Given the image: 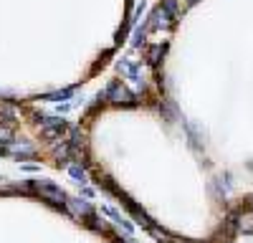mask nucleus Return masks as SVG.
Segmentation results:
<instances>
[{
	"mask_svg": "<svg viewBox=\"0 0 253 243\" xmlns=\"http://www.w3.org/2000/svg\"><path fill=\"white\" fill-rule=\"evenodd\" d=\"M107 99L112 101V104H117V107H134V104H137V101H134V94L126 89L124 84H119V81L109 84V89H107Z\"/></svg>",
	"mask_w": 253,
	"mask_h": 243,
	"instance_id": "obj_1",
	"label": "nucleus"
},
{
	"mask_svg": "<svg viewBox=\"0 0 253 243\" xmlns=\"http://www.w3.org/2000/svg\"><path fill=\"white\" fill-rule=\"evenodd\" d=\"M36 190L43 195L46 200H51V202H56V205H63V202H66L69 198L63 195V190L61 188H56L53 182H48V180H43V182H36Z\"/></svg>",
	"mask_w": 253,
	"mask_h": 243,
	"instance_id": "obj_2",
	"label": "nucleus"
},
{
	"mask_svg": "<svg viewBox=\"0 0 253 243\" xmlns=\"http://www.w3.org/2000/svg\"><path fill=\"white\" fill-rule=\"evenodd\" d=\"M63 132V119L53 117V119H43V129H41V134H43L46 139H58Z\"/></svg>",
	"mask_w": 253,
	"mask_h": 243,
	"instance_id": "obj_3",
	"label": "nucleus"
},
{
	"mask_svg": "<svg viewBox=\"0 0 253 243\" xmlns=\"http://www.w3.org/2000/svg\"><path fill=\"white\" fill-rule=\"evenodd\" d=\"M66 208L74 213V215H84V218H91V205L86 200H81V198H71L66 200Z\"/></svg>",
	"mask_w": 253,
	"mask_h": 243,
	"instance_id": "obj_4",
	"label": "nucleus"
},
{
	"mask_svg": "<svg viewBox=\"0 0 253 243\" xmlns=\"http://www.w3.org/2000/svg\"><path fill=\"white\" fill-rule=\"evenodd\" d=\"M152 28H172V15L165 8H157L152 13Z\"/></svg>",
	"mask_w": 253,
	"mask_h": 243,
	"instance_id": "obj_5",
	"label": "nucleus"
},
{
	"mask_svg": "<svg viewBox=\"0 0 253 243\" xmlns=\"http://www.w3.org/2000/svg\"><path fill=\"white\" fill-rule=\"evenodd\" d=\"M119 71L124 74V76H129V79H134V81H139V86H142V69L137 66V64H132L129 58H124L122 64H119Z\"/></svg>",
	"mask_w": 253,
	"mask_h": 243,
	"instance_id": "obj_6",
	"label": "nucleus"
},
{
	"mask_svg": "<svg viewBox=\"0 0 253 243\" xmlns=\"http://www.w3.org/2000/svg\"><path fill=\"white\" fill-rule=\"evenodd\" d=\"M238 228H241V233H246V236L253 233V213H243V215L238 218Z\"/></svg>",
	"mask_w": 253,
	"mask_h": 243,
	"instance_id": "obj_7",
	"label": "nucleus"
},
{
	"mask_svg": "<svg viewBox=\"0 0 253 243\" xmlns=\"http://www.w3.org/2000/svg\"><path fill=\"white\" fill-rule=\"evenodd\" d=\"M8 152H13V155H26V157H33V155H36V150H33L31 145H23V142H20V145H10Z\"/></svg>",
	"mask_w": 253,
	"mask_h": 243,
	"instance_id": "obj_8",
	"label": "nucleus"
},
{
	"mask_svg": "<svg viewBox=\"0 0 253 243\" xmlns=\"http://www.w3.org/2000/svg\"><path fill=\"white\" fill-rule=\"evenodd\" d=\"M165 48H167V46H152L150 53H147V61H150L152 66H157V64H160V56L165 53Z\"/></svg>",
	"mask_w": 253,
	"mask_h": 243,
	"instance_id": "obj_9",
	"label": "nucleus"
},
{
	"mask_svg": "<svg viewBox=\"0 0 253 243\" xmlns=\"http://www.w3.org/2000/svg\"><path fill=\"white\" fill-rule=\"evenodd\" d=\"M69 175L79 182V185H81L84 180H86V172H84V167H81V165H69Z\"/></svg>",
	"mask_w": 253,
	"mask_h": 243,
	"instance_id": "obj_10",
	"label": "nucleus"
},
{
	"mask_svg": "<svg viewBox=\"0 0 253 243\" xmlns=\"http://www.w3.org/2000/svg\"><path fill=\"white\" fill-rule=\"evenodd\" d=\"M0 142H3V145H8V147H10V142H13V129L5 127V124H0Z\"/></svg>",
	"mask_w": 253,
	"mask_h": 243,
	"instance_id": "obj_11",
	"label": "nucleus"
},
{
	"mask_svg": "<svg viewBox=\"0 0 253 243\" xmlns=\"http://www.w3.org/2000/svg\"><path fill=\"white\" fill-rule=\"evenodd\" d=\"M162 8H165L167 13H170L172 18L177 15V3H175V0H162Z\"/></svg>",
	"mask_w": 253,
	"mask_h": 243,
	"instance_id": "obj_12",
	"label": "nucleus"
},
{
	"mask_svg": "<svg viewBox=\"0 0 253 243\" xmlns=\"http://www.w3.org/2000/svg\"><path fill=\"white\" fill-rule=\"evenodd\" d=\"M150 231H152V236H155L157 241H162V243H175V241H172L170 236H167V233H162L160 228H150Z\"/></svg>",
	"mask_w": 253,
	"mask_h": 243,
	"instance_id": "obj_13",
	"label": "nucleus"
},
{
	"mask_svg": "<svg viewBox=\"0 0 253 243\" xmlns=\"http://www.w3.org/2000/svg\"><path fill=\"white\" fill-rule=\"evenodd\" d=\"M142 38H144V28H137V31H134V40H132V43H134V46H139V43H142Z\"/></svg>",
	"mask_w": 253,
	"mask_h": 243,
	"instance_id": "obj_14",
	"label": "nucleus"
},
{
	"mask_svg": "<svg viewBox=\"0 0 253 243\" xmlns=\"http://www.w3.org/2000/svg\"><path fill=\"white\" fill-rule=\"evenodd\" d=\"M3 152H8V145H3V142H0V155Z\"/></svg>",
	"mask_w": 253,
	"mask_h": 243,
	"instance_id": "obj_15",
	"label": "nucleus"
},
{
	"mask_svg": "<svg viewBox=\"0 0 253 243\" xmlns=\"http://www.w3.org/2000/svg\"><path fill=\"white\" fill-rule=\"evenodd\" d=\"M198 3V0H187V5H195Z\"/></svg>",
	"mask_w": 253,
	"mask_h": 243,
	"instance_id": "obj_16",
	"label": "nucleus"
}]
</instances>
